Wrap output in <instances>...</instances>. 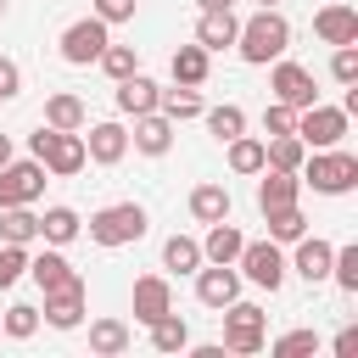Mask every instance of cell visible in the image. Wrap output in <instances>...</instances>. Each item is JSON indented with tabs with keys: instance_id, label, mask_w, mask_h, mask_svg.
<instances>
[{
	"instance_id": "obj_1",
	"label": "cell",
	"mask_w": 358,
	"mask_h": 358,
	"mask_svg": "<svg viewBox=\"0 0 358 358\" xmlns=\"http://www.w3.org/2000/svg\"><path fill=\"white\" fill-rule=\"evenodd\" d=\"M235 50H241V62H252V67H268L274 56H285V50H291V22L280 17V6H257V11L241 22Z\"/></svg>"
},
{
	"instance_id": "obj_2",
	"label": "cell",
	"mask_w": 358,
	"mask_h": 358,
	"mask_svg": "<svg viewBox=\"0 0 358 358\" xmlns=\"http://www.w3.org/2000/svg\"><path fill=\"white\" fill-rule=\"evenodd\" d=\"M28 151L45 162V173H56V179H73L90 157H84V129H50V123H39L34 134H28Z\"/></svg>"
},
{
	"instance_id": "obj_3",
	"label": "cell",
	"mask_w": 358,
	"mask_h": 358,
	"mask_svg": "<svg viewBox=\"0 0 358 358\" xmlns=\"http://www.w3.org/2000/svg\"><path fill=\"white\" fill-rule=\"evenodd\" d=\"M296 179H302V185H313L319 196H347V190L358 185V157H352V151H341V145H324V151L302 157Z\"/></svg>"
},
{
	"instance_id": "obj_4",
	"label": "cell",
	"mask_w": 358,
	"mask_h": 358,
	"mask_svg": "<svg viewBox=\"0 0 358 358\" xmlns=\"http://www.w3.org/2000/svg\"><path fill=\"white\" fill-rule=\"evenodd\" d=\"M84 229H90V241H95V246H129V241H140V235H145V207H140V201L95 207Z\"/></svg>"
},
{
	"instance_id": "obj_5",
	"label": "cell",
	"mask_w": 358,
	"mask_h": 358,
	"mask_svg": "<svg viewBox=\"0 0 358 358\" xmlns=\"http://www.w3.org/2000/svg\"><path fill=\"white\" fill-rule=\"evenodd\" d=\"M218 319H224V352H257L263 341H268V313L257 308V302H229V308H218Z\"/></svg>"
},
{
	"instance_id": "obj_6",
	"label": "cell",
	"mask_w": 358,
	"mask_h": 358,
	"mask_svg": "<svg viewBox=\"0 0 358 358\" xmlns=\"http://www.w3.org/2000/svg\"><path fill=\"white\" fill-rule=\"evenodd\" d=\"M347 117H352V112L313 101V106H296V129H291V134H296L308 151H324V145H341V140H347Z\"/></svg>"
},
{
	"instance_id": "obj_7",
	"label": "cell",
	"mask_w": 358,
	"mask_h": 358,
	"mask_svg": "<svg viewBox=\"0 0 358 358\" xmlns=\"http://www.w3.org/2000/svg\"><path fill=\"white\" fill-rule=\"evenodd\" d=\"M235 268H241V280H252V285L268 291V296L285 285V252H280L274 241H246L241 257H235Z\"/></svg>"
},
{
	"instance_id": "obj_8",
	"label": "cell",
	"mask_w": 358,
	"mask_h": 358,
	"mask_svg": "<svg viewBox=\"0 0 358 358\" xmlns=\"http://www.w3.org/2000/svg\"><path fill=\"white\" fill-rule=\"evenodd\" d=\"M45 196V162L39 157H11L0 168V207H22V201H39Z\"/></svg>"
},
{
	"instance_id": "obj_9",
	"label": "cell",
	"mask_w": 358,
	"mask_h": 358,
	"mask_svg": "<svg viewBox=\"0 0 358 358\" xmlns=\"http://www.w3.org/2000/svg\"><path fill=\"white\" fill-rule=\"evenodd\" d=\"M56 45H62V62H73V67H90V62H95V56L106 50V22H101V17L90 11V17L67 22Z\"/></svg>"
},
{
	"instance_id": "obj_10",
	"label": "cell",
	"mask_w": 358,
	"mask_h": 358,
	"mask_svg": "<svg viewBox=\"0 0 358 358\" xmlns=\"http://www.w3.org/2000/svg\"><path fill=\"white\" fill-rule=\"evenodd\" d=\"M268 90H274V101H285V106H313V101H319L313 73H308L302 62H291V56H274V67H268Z\"/></svg>"
},
{
	"instance_id": "obj_11",
	"label": "cell",
	"mask_w": 358,
	"mask_h": 358,
	"mask_svg": "<svg viewBox=\"0 0 358 358\" xmlns=\"http://www.w3.org/2000/svg\"><path fill=\"white\" fill-rule=\"evenodd\" d=\"M235 296H241V268H235V263H201V268H196V302H201V308L218 313V308H229Z\"/></svg>"
},
{
	"instance_id": "obj_12",
	"label": "cell",
	"mask_w": 358,
	"mask_h": 358,
	"mask_svg": "<svg viewBox=\"0 0 358 358\" xmlns=\"http://www.w3.org/2000/svg\"><path fill=\"white\" fill-rule=\"evenodd\" d=\"M28 280L39 285V296H50V291L73 285V280H78V268L62 257V246H39V252H28Z\"/></svg>"
},
{
	"instance_id": "obj_13",
	"label": "cell",
	"mask_w": 358,
	"mask_h": 358,
	"mask_svg": "<svg viewBox=\"0 0 358 358\" xmlns=\"http://www.w3.org/2000/svg\"><path fill=\"white\" fill-rule=\"evenodd\" d=\"M84 129H90V134H84V157H90V162L112 168V162L129 157V129H123V123L106 117V123H84Z\"/></svg>"
},
{
	"instance_id": "obj_14",
	"label": "cell",
	"mask_w": 358,
	"mask_h": 358,
	"mask_svg": "<svg viewBox=\"0 0 358 358\" xmlns=\"http://www.w3.org/2000/svg\"><path fill=\"white\" fill-rule=\"evenodd\" d=\"M296 252L285 257V268H296L308 285H319V280H330V257H336V246L324 241V235H302V241H291Z\"/></svg>"
},
{
	"instance_id": "obj_15",
	"label": "cell",
	"mask_w": 358,
	"mask_h": 358,
	"mask_svg": "<svg viewBox=\"0 0 358 358\" xmlns=\"http://www.w3.org/2000/svg\"><path fill=\"white\" fill-rule=\"evenodd\" d=\"M39 319H45L50 330H78V324H84V274H78L73 285L50 291V296H45V308H39Z\"/></svg>"
},
{
	"instance_id": "obj_16",
	"label": "cell",
	"mask_w": 358,
	"mask_h": 358,
	"mask_svg": "<svg viewBox=\"0 0 358 358\" xmlns=\"http://www.w3.org/2000/svg\"><path fill=\"white\" fill-rule=\"evenodd\" d=\"M313 34H319L324 45H358V11H352L347 0H330V6L313 11Z\"/></svg>"
},
{
	"instance_id": "obj_17",
	"label": "cell",
	"mask_w": 358,
	"mask_h": 358,
	"mask_svg": "<svg viewBox=\"0 0 358 358\" xmlns=\"http://www.w3.org/2000/svg\"><path fill=\"white\" fill-rule=\"evenodd\" d=\"M129 145H134L140 157H168V151H173V117H168V112H140Z\"/></svg>"
},
{
	"instance_id": "obj_18",
	"label": "cell",
	"mask_w": 358,
	"mask_h": 358,
	"mask_svg": "<svg viewBox=\"0 0 358 358\" xmlns=\"http://www.w3.org/2000/svg\"><path fill=\"white\" fill-rule=\"evenodd\" d=\"M296 196H302V179H296V173H280V168H257V213L291 207Z\"/></svg>"
},
{
	"instance_id": "obj_19",
	"label": "cell",
	"mask_w": 358,
	"mask_h": 358,
	"mask_svg": "<svg viewBox=\"0 0 358 358\" xmlns=\"http://www.w3.org/2000/svg\"><path fill=\"white\" fill-rule=\"evenodd\" d=\"M235 34H241V17H235V6H218V11H201V17H196V45H207V50H224V45H235Z\"/></svg>"
},
{
	"instance_id": "obj_20",
	"label": "cell",
	"mask_w": 358,
	"mask_h": 358,
	"mask_svg": "<svg viewBox=\"0 0 358 358\" xmlns=\"http://www.w3.org/2000/svg\"><path fill=\"white\" fill-rule=\"evenodd\" d=\"M157 101H162V84H157V78H145V73L117 78V112L140 117V112H157Z\"/></svg>"
},
{
	"instance_id": "obj_21",
	"label": "cell",
	"mask_w": 358,
	"mask_h": 358,
	"mask_svg": "<svg viewBox=\"0 0 358 358\" xmlns=\"http://www.w3.org/2000/svg\"><path fill=\"white\" fill-rule=\"evenodd\" d=\"M168 67H173V84H196V90H201L207 73H213V50L196 45V39H190V45H173V62H168Z\"/></svg>"
},
{
	"instance_id": "obj_22",
	"label": "cell",
	"mask_w": 358,
	"mask_h": 358,
	"mask_svg": "<svg viewBox=\"0 0 358 358\" xmlns=\"http://www.w3.org/2000/svg\"><path fill=\"white\" fill-rule=\"evenodd\" d=\"M185 207H190V218H196V224H218V218H229V207H235V201H229V185L207 179V185H196V190H190V201H185Z\"/></svg>"
},
{
	"instance_id": "obj_23",
	"label": "cell",
	"mask_w": 358,
	"mask_h": 358,
	"mask_svg": "<svg viewBox=\"0 0 358 358\" xmlns=\"http://www.w3.org/2000/svg\"><path fill=\"white\" fill-rule=\"evenodd\" d=\"M173 308V291H168V280L162 274H140L134 280V319L140 324H151L157 313H168Z\"/></svg>"
},
{
	"instance_id": "obj_24",
	"label": "cell",
	"mask_w": 358,
	"mask_h": 358,
	"mask_svg": "<svg viewBox=\"0 0 358 358\" xmlns=\"http://www.w3.org/2000/svg\"><path fill=\"white\" fill-rule=\"evenodd\" d=\"M84 235V218L73 213V207H45L39 213V241L45 246H67V241H78Z\"/></svg>"
},
{
	"instance_id": "obj_25",
	"label": "cell",
	"mask_w": 358,
	"mask_h": 358,
	"mask_svg": "<svg viewBox=\"0 0 358 358\" xmlns=\"http://www.w3.org/2000/svg\"><path fill=\"white\" fill-rule=\"evenodd\" d=\"M241 246H246V235H241L229 218H218V224H207L201 257H207V263H235V257H241Z\"/></svg>"
},
{
	"instance_id": "obj_26",
	"label": "cell",
	"mask_w": 358,
	"mask_h": 358,
	"mask_svg": "<svg viewBox=\"0 0 358 358\" xmlns=\"http://www.w3.org/2000/svg\"><path fill=\"white\" fill-rule=\"evenodd\" d=\"M45 123H50V129H84L90 112H84V101H78L73 90H50V95H45Z\"/></svg>"
},
{
	"instance_id": "obj_27",
	"label": "cell",
	"mask_w": 358,
	"mask_h": 358,
	"mask_svg": "<svg viewBox=\"0 0 358 358\" xmlns=\"http://www.w3.org/2000/svg\"><path fill=\"white\" fill-rule=\"evenodd\" d=\"M0 241H17V246H34V241H39V213H34V201L0 207Z\"/></svg>"
},
{
	"instance_id": "obj_28",
	"label": "cell",
	"mask_w": 358,
	"mask_h": 358,
	"mask_svg": "<svg viewBox=\"0 0 358 358\" xmlns=\"http://www.w3.org/2000/svg\"><path fill=\"white\" fill-rule=\"evenodd\" d=\"M302 157H308V145H302L296 134H268V140H263V168L296 173V168H302Z\"/></svg>"
},
{
	"instance_id": "obj_29",
	"label": "cell",
	"mask_w": 358,
	"mask_h": 358,
	"mask_svg": "<svg viewBox=\"0 0 358 358\" xmlns=\"http://www.w3.org/2000/svg\"><path fill=\"white\" fill-rule=\"evenodd\" d=\"M145 330H151V347H157V352H185V347H190V324H185L173 308H168V313H157Z\"/></svg>"
},
{
	"instance_id": "obj_30",
	"label": "cell",
	"mask_w": 358,
	"mask_h": 358,
	"mask_svg": "<svg viewBox=\"0 0 358 358\" xmlns=\"http://www.w3.org/2000/svg\"><path fill=\"white\" fill-rule=\"evenodd\" d=\"M157 112H168L173 123H185V117H201V112H207V101H201V90H196V84H173V90H162Z\"/></svg>"
},
{
	"instance_id": "obj_31",
	"label": "cell",
	"mask_w": 358,
	"mask_h": 358,
	"mask_svg": "<svg viewBox=\"0 0 358 358\" xmlns=\"http://www.w3.org/2000/svg\"><path fill=\"white\" fill-rule=\"evenodd\" d=\"M224 162H229V173H257L263 168V140L241 129L235 140H224Z\"/></svg>"
},
{
	"instance_id": "obj_32",
	"label": "cell",
	"mask_w": 358,
	"mask_h": 358,
	"mask_svg": "<svg viewBox=\"0 0 358 358\" xmlns=\"http://www.w3.org/2000/svg\"><path fill=\"white\" fill-rule=\"evenodd\" d=\"M207 257H201V241H190V235H168L162 241V268H173V274H196Z\"/></svg>"
},
{
	"instance_id": "obj_33",
	"label": "cell",
	"mask_w": 358,
	"mask_h": 358,
	"mask_svg": "<svg viewBox=\"0 0 358 358\" xmlns=\"http://www.w3.org/2000/svg\"><path fill=\"white\" fill-rule=\"evenodd\" d=\"M90 352H101V358L129 352V324L123 319H90Z\"/></svg>"
},
{
	"instance_id": "obj_34",
	"label": "cell",
	"mask_w": 358,
	"mask_h": 358,
	"mask_svg": "<svg viewBox=\"0 0 358 358\" xmlns=\"http://www.w3.org/2000/svg\"><path fill=\"white\" fill-rule=\"evenodd\" d=\"M263 218H268V241H274V246H291V241L308 235V218H302L296 201H291V207H274V213H263Z\"/></svg>"
},
{
	"instance_id": "obj_35",
	"label": "cell",
	"mask_w": 358,
	"mask_h": 358,
	"mask_svg": "<svg viewBox=\"0 0 358 358\" xmlns=\"http://www.w3.org/2000/svg\"><path fill=\"white\" fill-rule=\"evenodd\" d=\"M201 117H207V134H213L218 145H224V140H235V134L246 129V112H241L235 101H224V106H207Z\"/></svg>"
},
{
	"instance_id": "obj_36",
	"label": "cell",
	"mask_w": 358,
	"mask_h": 358,
	"mask_svg": "<svg viewBox=\"0 0 358 358\" xmlns=\"http://www.w3.org/2000/svg\"><path fill=\"white\" fill-rule=\"evenodd\" d=\"M95 67H101V73H106V78L117 84V78L140 73V56H134V45H112V39H106V50L95 56Z\"/></svg>"
},
{
	"instance_id": "obj_37",
	"label": "cell",
	"mask_w": 358,
	"mask_h": 358,
	"mask_svg": "<svg viewBox=\"0 0 358 358\" xmlns=\"http://www.w3.org/2000/svg\"><path fill=\"white\" fill-rule=\"evenodd\" d=\"M0 330H6L11 341H28V336L39 330V308H34V302H11L6 319H0Z\"/></svg>"
},
{
	"instance_id": "obj_38",
	"label": "cell",
	"mask_w": 358,
	"mask_h": 358,
	"mask_svg": "<svg viewBox=\"0 0 358 358\" xmlns=\"http://www.w3.org/2000/svg\"><path fill=\"white\" fill-rule=\"evenodd\" d=\"M22 274H28V246H17V241H0V291H11Z\"/></svg>"
},
{
	"instance_id": "obj_39",
	"label": "cell",
	"mask_w": 358,
	"mask_h": 358,
	"mask_svg": "<svg viewBox=\"0 0 358 358\" xmlns=\"http://www.w3.org/2000/svg\"><path fill=\"white\" fill-rule=\"evenodd\" d=\"M330 280L352 296L358 291V246H336V257H330Z\"/></svg>"
},
{
	"instance_id": "obj_40",
	"label": "cell",
	"mask_w": 358,
	"mask_h": 358,
	"mask_svg": "<svg viewBox=\"0 0 358 358\" xmlns=\"http://www.w3.org/2000/svg\"><path fill=\"white\" fill-rule=\"evenodd\" d=\"M268 352H274V358H308V352H319V336H313V330H285Z\"/></svg>"
},
{
	"instance_id": "obj_41",
	"label": "cell",
	"mask_w": 358,
	"mask_h": 358,
	"mask_svg": "<svg viewBox=\"0 0 358 358\" xmlns=\"http://www.w3.org/2000/svg\"><path fill=\"white\" fill-rule=\"evenodd\" d=\"M330 78H336V84H358V45H336V56H330Z\"/></svg>"
},
{
	"instance_id": "obj_42",
	"label": "cell",
	"mask_w": 358,
	"mask_h": 358,
	"mask_svg": "<svg viewBox=\"0 0 358 358\" xmlns=\"http://www.w3.org/2000/svg\"><path fill=\"white\" fill-rule=\"evenodd\" d=\"M291 129H296V106L268 101V106H263V134H291Z\"/></svg>"
},
{
	"instance_id": "obj_43",
	"label": "cell",
	"mask_w": 358,
	"mask_h": 358,
	"mask_svg": "<svg viewBox=\"0 0 358 358\" xmlns=\"http://www.w3.org/2000/svg\"><path fill=\"white\" fill-rule=\"evenodd\" d=\"M90 11H95L106 28H112V22H129V17H134V0H95Z\"/></svg>"
},
{
	"instance_id": "obj_44",
	"label": "cell",
	"mask_w": 358,
	"mask_h": 358,
	"mask_svg": "<svg viewBox=\"0 0 358 358\" xmlns=\"http://www.w3.org/2000/svg\"><path fill=\"white\" fill-rule=\"evenodd\" d=\"M17 90H22V67H17L11 56H0V101H11Z\"/></svg>"
},
{
	"instance_id": "obj_45",
	"label": "cell",
	"mask_w": 358,
	"mask_h": 358,
	"mask_svg": "<svg viewBox=\"0 0 358 358\" xmlns=\"http://www.w3.org/2000/svg\"><path fill=\"white\" fill-rule=\"evenodd\" d=\"M330 352H336V358H358V324H347V330H336V341H330Z\"/></svg>"
},
{
	"instance_id": "obj_46",
	"label": "cell",
	"mask_w": 358,
	"mask_h": 358,
	"mask_svg": "<svg viewBox=\"0 0 358 358\" xmlns=\"http://www.w3.org/2000/svg\"><path fill=\"white\" fill-rule=\"evenodd\" d=\"M11 157H17V151H11V134H0V168H6Z\"/></svg>"
},
{
	"instance_id": "obj_47",
	"label": "cell",
	"mask_w": 358,
	"mask_h": 358,
	"mask_svg": "<svg viewBox=\"0 0 358 358\" xmlns=\"http://www.w3.org/2000/svg\"><path fill=\"white\" fill-rule=\"evenodd\" d=\"M201 11H218V6H235V0H196Z\"/></svg>"
},
{
	"instance_id": "obj_48",
	"label": "cell",
	"mask_w": 358,
	"mask_h": 358,
	"mask_svg": "<svg viewBox=\"0 0 358 358\" xmlns=\"http://www.w3.org/2000/svg\"><path fill=\"white\" fill-rule=\"evenodd\" d=\"M257 6H280V0H257Z\"/></svg>"
},
{
	"instance_id": "obj_49",
	"label": "cell",
	"mask_w": 358,
	"mask_h": 358,
	"mask_svg": "<svg viewBox=\"0 0 358 358\" xmlns=\"http://www.w3.org/2000/svg\"><path fill=\"white\" fill-rule=\"evenodd\" d=\"M0 17H6V0H0Z\"/></svg>"
}]
</instances>
